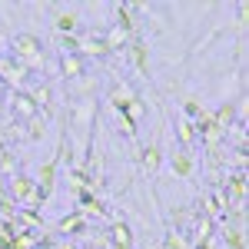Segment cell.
Segmentation results:
<instances>
[{
    "mask_svg": "<svg viewBox=\"0 0 249 249\" xmlns=\"http://www.w3.org/2000/svg\"><path fill=\"white\" fill-rule=\"evenodd\" d=\"M10 57L17 63H23L30 73H40L47 67V43L37 34H17L14 43H10Z\"/></svg>",
    "mask_w": 249,
    "mask_h": 249,
    "instance_id": "cell-1",
    "label": "cell"
},
{
    "mask_svg": "<svg viewBox=\"0 0 249 249\" xmlns=\"http://www.w3.org/2000/svg\"><path fill=\"white\" fill-rule=\"evenodd\" d=\"M3 110H7V116H10L14 123H27V120H34V116L40 113V107L34 103V96L27 93V90H10Z\"/></svg>",
    "mask_w": 249,
    "mask_h": 249,
    "instance_id": "cell-2",
    "label": "cell"
},
{
    "mask_svg": "<svg viewBox=\"0 0 249 249\" xmlns=\"http://www.w3.org/2000/svg\"><path fill=\"white\" fill-rule=\"evenodd\" d=\"M37 190V179L34 176H27V173H14V176H7V196L23 206V203H30V196Z\"/></svg>",
    "mask_w": 249,
    "mask_h": 249,
    "instance_id": "cell-3",
    "label": "cell"
},
{
    "mask_svg": "<svg viewBox=\"0 0 249 249\" xmlns=\"http://www.w3.org/2000/svg\"><path fill=\"white\" fill-rule=\"evenodd\" d=\"M87 230H90V219H87L77 206L67 213L63 219H57V226H53V232H57V236H83Z\"/></svg>",
    "mask_w": 249,
    "mask_h": 249,
    "instance_id": "cell-4",
    "label": "cell"
},
{
    "mask_svg": "<svg viewBox=\"0 0 249 249\" xmlns=\"http://www.w3.org/2000/svg\"><path fill=\"white\" fill-rule=\"evenodd\" d=\"M107 236H110V246H113V249H133V243H136L133 226H130L126 219H113Z\"/></svg>",
    "mask_w": 249,
    "mask_h": 249,
    "instance_id": "cell-5",
    "label": "cell"
},
{
    "mask_svg": "<svg viewBox=\"0 0 249 249\" xmlns=\"http://www.w3.org/2000/svg\"><path fill=\"white\" fill-rule=\"evenodd\" d=\"M126 50H130V57H133L136 70H140V77L150 80V43L143 37H133L130 43H126Z\"/></svg>",
    "mask_w": 249,
    "mask_h": 249,
    "instance_id": "cell-6",
    "label": "cell"
},
{
    "mask_svg": "<svg viewBox=\"0 0 249 249\" xmlns=\"http://www.w3.org/2000/svg\"><path fill=\"white\" fill-rule=\"evenodd\" d=\"M57 10V17H53V30H57V37H73L80 30V10Z\"/></svg>",
    "mask_w": 249,
    "mask_h": 249,
    "instance_id": "cell-7",
    "label": "cell"
},
{
    "mask_svg": "<svg viewBox=\"0 0 249 249\" xmlns=\"http://www.w3.org/2000/svg\"><path fill=\"white\" fill-rule=\"evenodd\" d=\"M60 73L70 83H77L80 77H87V60L80 53H60Z\"/></svg>",
    "mask_w": 249,
    "mask_h": 249,
    "instance_id": "cell-8",
    "label": "cell"
},
{
    "mask_svg": "<svg viewBox=\"0 0 249 249\" xmlns=\"http://www.w3.org/2000/svg\"><path fill=\"white\" fill-rule=\"evenodd\" d=\"M219 193L226 196V203H243V199H246V173L236 170L230 179L223 183V190H219Z\"/></svg>",
    "mask_w": 249,
    "mask_h": 249,
    "instance_id": "cell-9",
    "label": "cell"
},
{
    "mask_svg": "<svg viewBox=\"0 0 249 249\" xmlns=\"http://www.w3.org/2000/svg\"><path fill=\"white\" fill-rule=\"evenodd\" d=\"M236 110H239V103H236V100H223V103H219V110H213V123H216V130H219V133H226L232 123H236Z\"/></svg>",
    "mask_w": 249,
    "mask_h": 249,
    "instance_id": "cell-10",
    "label": "cell"
},
{
    "mask_svg": "<svg viewBox=\"0 0 249 249\" xmlns=\"http://www.w3.org/2000/svg\"><path fill=\"white\" fill-rule=\"evenodd\" d=\"M160 163H163V146H160V140H153L140 150V166H143V173H156Z\"/></svg>",
    "mask_w": 249,
    "mask_h": 249,
    "instance_id": "cell-11",
    "label": "cell"
},
{
    "mask_svg": "<svg viewBox=\"0 0 249 249\" xmlns=\"http://www.w3.org/2000/svg\"><path fill=\"white\" fill-rule=\"evenodd\" d=\"M170 166H173V173H176L179 179H190L193 173H196V160H193L190 150H179V153L170 156Z\"/></svg>",
    "mask_w": 249,
    "mask_h": 249,
    "instance_id": "cell-12",
    "label": "cell"
},
{
    "mask_svg": "<svg viewBox=\"0 0 249 249\" xmlns=\"http://www.w3.org/2000/svg\"><path fill=\"white\" fill-rule=\"evenodd\" d=\"M47 123H50V116L37 113L34 120H27V123H23V130H17V133H23L30 143H37V140H43V133H47Z\"/></svg>",
    "mask_w": 249,
    "mask_h": 249,
    "instance_id": "cell-13",
    "label": "cell"
},
{
    "mask_svg": "<svg viewBox=\"0 0 249 249\" xmlns=\"http://www.w3.org/2000/svg\"><path fill=\"white\" fill-rule=\"evenodd\" d=\"M179 107H183V120H193V123H196L199 116L210 110V107H206L199 96H193V93H190V96H183V103H179Z\"/></svg>",
    "mask_w": 249,
    "mask_h": 249,
    "instance_id": "cell-14",
    "label": "cell"
},
{
    "mask_svg": "<svg viewBox=\"0 0 249 249\" xmlns=\"http://www.w3.org/2000/svg\"><path fill=\"white\" fill-rule=\"evenodd\" d=\"M17 170V153L7 140H0V176H14Z\"/></svg>",
    "mask_w": 249,
    "mask_h": 249,
    "instance_id": "cell-15",
    "label": "cell"
},
{
    "mask_svg": "<svg viewBox=\"0 0 249 249\" xmlns=\"http://www.w3.org/2000/svg\"><path fill=\"white\" fill-rule=\"evenodd\" d=\"M176 140H179V150H190L196 143V123L193 120H179L176 123Z\"/></svg>",
    "mask_w": 249,
    "mask_h": 249,
    "instance_id": "cell-16",
    "label": "cell"
},
{
    "mask_svg": "<svg viewBox=\"0 0 249 249\" xmlns=\"http://www.w3.org/2000/svg\"><path fill=\"white\" fill-rule=\"evenodd\" d=\"M223 243L226 249H246V230H223Z\"/></svg>",
    "mask_w": 249,
    "mask_h": 249,
    "instance_id": "cell-17",
    "label": "cell"
},
{
    "mask_svg": "<svg viewBox=\"0 0 249 249\" xmlns=\"http://www.w3.org/2000/svg\"><path fill=\"white\" fill-rule=\"evenodd\" d=\"M163 249H186V239L179 232H166L163 236Z\"/></svg>",
    "mask_w": 249,
    "mask_h": 249,
    "instance_id": "cell-18",
    "label": "cell"
},
{
    "mask_svg": "<svg viewBox=\"0 0 249 249\" xmlns=\"http://www.w3.org/2000/svg\"><path fill=\"white\" fill-rule=\"evenodd\" d=\"M196 249H213V236H199V243H196Z\"/></svg>",
    "mask_w": 249,
    "mask_h": 249,
    "instance_id": "cell-19",
    "label": "cell"
},
{
    "mask_svg": "<svg viewBox=\"0 0 249 249\" xmlns=\"http://www.w3.org/2000/svg\"><path fill=\"white\" fill-rule=\"evenodd\" d=\"M53 249H77V246H73V243H57Z\"/></svg>",
    "mask_w": 249,
    "mask_h": 249,
    "instance_id": "cell-20",
    "label": "cell"
},
{
    "mask_svg": "<svg viewBox=\"0 0 249 249\" xmlns=\"http://www.w3.org/2000/svg\"><path fill=\"white\" fill-rule=\"evenodd\" d=\"M0 40H3V27H0Z\"/></svg>",
    "mask_w": 249,
    "mask_h": 249,
    "instance_id": "cell-21",
    "label": "cell"
}]
</instances>
